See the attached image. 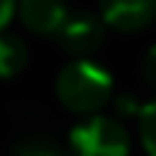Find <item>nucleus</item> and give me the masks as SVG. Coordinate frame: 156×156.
<instances>
[{"label":"nucleus","instance_id":"f257e3e1","mask_svg":"<svg viewBox=\"0 0 156 156\" xmlns=\"http://www.w3.org/2000/svg\"><path fill=\"white\" fill-rule=\"evenodd\" d=\"M55 93L66 110L77 115H90V112H99L110 101L112 77L104 66L93 63L90 58H74L58 74Z\"/></svg>","mask_w":156,"mask_h":156},{"label":"nucleus","instance_id":"f03ea898","mask_svg":"<svg viewBox=\"0 0 156 156\" xmlns=\"http://www.w3.org/2000/svg\"><path fill=\"white\" fill-rule=\"evenodd\" d=\"M85 121H80L71 129V148L82 156H123L132 151V140L129 132L123 129L121 121L90 112L82 115Z\"/></svg>","mask_w":156,"mask_h":156},{"label":"nucleus","instance_id":"7ed1b4c3","mask_svg":"<svg viewBox=\"0 0 156 156\" xmlns=\"http://www.w3.org/2000/svg\"><path fill=\"white\" fill-rule=\"evenodd\" d=\"M104 36H107V25L101 14H90V11H74V14L69 11L60 27L55 30V41L60 44V49L74 58L93 55L104 44Z\"/></svg>","mask_w":156,"mask_h":156},{"label":"nucleus","instance_id":"20e7f679","mask_svg":"<svg viewBox=\"0 0 156 156\" xmlns=\"http://www.w3.org/2000/svg\"><path fill=\"white\" fill-rule=\"evenodd\" d=\"M99 14L112 30L140 33L156 22V0H99Z\"/></svg>","mask_w":156,"mask_h":156},{"label":"nucleus","instance_id":"39448f33","mask_svg":"<svg viewBox=\"0 0 156 156\" xmlns=\"http://www.w3.org/2000/svg\"><path fill=\"white\" fill-rule=\"evenodd\" d=\"M16 11L22 25L41 36H55V30L69 14L66 0H16Z\"/></svg>","mask_w":156,"mask_h":156},{"label":"nucleus","instance_id":"423d86ee","mask_svg":"<svg viewBox=\"0 0 156 156\" xmlns=\"http://www.w3.org/2000/svg\"><path fill=\"white\" fill-rule=\"evenodd\" d=\"M27 66V47L19 36L0 30V80L22 74Z\"/></svg>","mask_w":156,"mask_h":156},{"label":"nucleus","instance_id":"0eeeda50","mask_svg":"<svg viewBox=\"0 0 156 156\" xmlns=\"http://www.w3.org/2000/svg\"><path fill=\"white\" fill-rule=\"evenodd\" d=\"M137 121H140V140H143V148L148 154L156 156V99L143 104L137 110Z\"/></svg>","mask_w":156,"mask_h":156},{"label":"nucleus","instance_id":"6e6552de","mask_svg":"<svg viewBox=\"0 0 156 156\" xmlns=\"http://www.w3.org/2000/svg\"><path fill=\"white\" fill-rule=\"evenodd\" d=\"M140 77H143V82L156 90V44L143 55V63H140Z\"/></svg>","mask_w":156,"mask_h":156},{"label":"nucleus","instance_id":"1a4fd4ad","mask_svg":"<svg viewBox=\"0 0 156 156\" xmlns=\"http://www.w3.org/2000/svg\"><path fill=\"white\" fill-rule=\"evenodd\" d=\"M14 14H16V0H0V30H5Z\"/></svg>","mask_w":156,"mask_h":156}]
</instances>
